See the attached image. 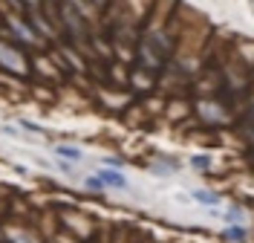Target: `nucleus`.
Wrapping results in <instances>:
<instances>
[{
	"mask_svg": "<svg viewBox=\"0 0 254 243\" xmlns=\"http://www.w3.org/2000/svg\"><path fill=\"white\" fill-rule=\"evenodd\" d=\"M0 70L9 76H29V58L23 47L12 41H0Z\"/></svg>",
	"mask_w": 254,
	"mask_h": 243,
	"instance_id": "1",
	"label": "nucleus"
},
{
	"mask_svg": "<svg viewBox=\"0 0 254 243\" xmlns=\"http://www.w3.org/2000/svg\"><path fill=\"white\" fill-rule=\"evenodd\" d=\"M3 20H6V26H9V32L17 35V41H23L26 47H41V38L32 29L29 17H23L20 12H3ZM9 32H3V35H9Z\"/></svg>",
	"mask_w": 254,
	"mask_h": 243,
	"instance_id": "2",
	"label": "nucleus"
},
{
	"mask_svg": "<svg viewBox=\"0 0 254 243\" xmlns=\"http://www.w3.org/2000/svg\"><path fill=\"white\" fill-rule=\"evenodd\" d=\"M95 177L104 182V188L107 191H130V179H127L125 171H119V168H98L95 171Z\"/></svg>",
	"mask_w": 254,
	"mask_h": 243,
	"instance_id": "3",
	"label": "nucleus"
},
{
	"mask_svg": "<svg viewBox=\"0 0 254 243\" xmlns=\"http://www.w3.org/2000/svg\"><path fill=\"white\" fill-rule=\"evenodd\" d=\"M188 194H190V200L199 203L202 209H222V206H225L222 194L220 191H211V188H190Z\"/></svg>",
	"mask_w": 254,
	"mask_h": 243,
	"instance_id": "4",
	"label": "nucleus"
},
{
	"mask_svg": "<svg viewBox=\"0 0 254 243\" xmlns=\"http://www.w3.org/2000/svg\"><path fill=\"white\" fill-rule=\"evenodd\" d=\"M196 107H199V116H202L205 125H222V122H228V113L222 110V104H217V101H199Z\"/></svg>",
	"mask_w": 254,
	"mask_h": 243,
	"instance_id": "5",
	"label": "nucleus"
},
{
	"mask_svg": "<svg viewBox=\"0 0 254 243\" xmlns=\"http://www.w3.org/2000/svg\"><path fill=\"white\" fill-rule=\"evenodd\" d=\"M222 223L225 226H249V211L240 203H225L222 206Z\"/></svg>",
	"mask_w": 254,
	"mask_h": 243,
	"instance_id": "6",
	"label": "nucleus"
},
{
	"mask_svg": "<svg viewBox=\"0 0 254 243\" xmlns=\"http://www.w3.org/2000/svg\"><path fill=\"white\" fill-rule=\"evenodd\" d=\"M52 154H55L58 160L72 162V165H81V162L87 160V157H84V148H78V145H69V142H58V145L52 148Z\"/></svg>",
	"mask_w": 254,
	"mask_h": 243,
	"instance_id": "7",
	"label": "nucleus"
},
{
	"mask_svg": "<svg viewBox=\"0 0 254 243\" xmlns=\"http://www.w3.org/2000/svg\"><path fill=\"white\" fill-rule=\"evenodd\" d=\"M150 171L156 174V177H171L179 171V160H171V157H156V160L150 162Z\"/></svg>",
	"mask_w": 254,
	"mask_h": 243,
	"instance_id": "8",
	"label": "nucleus"
},
{
	"mask_svg": "<svg viewBox=\"0 0 254 243\" xmlns=\"http://www.w3.org/2000/svg\"><path fill=\"white\" fill-rule=\"evenodd\" d=\"M220 238L225 243H249L252 232H249V226H222Z\"/></svg>",
	"mask_w": 254,
	"mask_h": 243,
	"instance_id": "9",
	"label": "nucleus"
},
{
	"mask_svg": "<svg viewBox=\"0 0 254 243\" xmlns=\"http://www.w3.org/2000/svg\"><path fill=\"white\" fill-rule=\"evenodd\" d=\"M29 23L32 29L38 32V38H44V35H49V38H55V32H52V26H49V20L41 12H29Z\"/></svg>",
	"mask_w": 254,
	"mask_h": 243,
	"instance_id": "10",
	"label": "nucleus"
},
{
	"mask_svg": "<svg viewBox=\"0 0 254 243\" xmlns=\"http://www.w3.org/2000/svg\"><path fill=\"white\" fill-rule=\"evenodd\" d=\"M211 154H193V157H188V165L193 168V171H199V174H208L211 171Z\"/></svg>",
	"mask_w": 254,
	"mask_h": 243,
	"instance_id": "11",
	"label": "nucleus"
},
{
	"mask_svg": "<svg viewBox=\"0 0 254 243\" xmlns=\"http://www.w3.org/2000/svg\"><path fill=\"white\" fill-rule=\"evenodd\" d=\"M9 243H41V238L32 229H23V232L20 229H12L9 232Z\"/></svg>",
	"mask_w": 254,
	"mask_h": 243,
	"instance_id": "12",
	"label": "nucleus"
},
{
	"mask_svg": "<svg viewBox=\"0 0 254 243\" xmlns=\"http://www.w3.org/2000/svg\"><path fill=\"white\" fill-rule=\"evenodd\" d=\"M84 188L90 191V194H104L107 188H104V182L95 177V174H90V177H84Z\"/></svg>",
	"mask_w": 254,
	"mask_h": 243,
	"instance_id": "13",
	"label": "nucleus"
},
{
	"mask_svg": "<svg viewBox=\"0 0 254 243\" xmlns=\"http://www.w3.org/2000/svg\"><path fill=\"white\" fill-rule=\"evenodd\" d=\"M101 165H104V168H119V171H125L127 162L122 160V157H104V160H101Z\"/></svg>",
	"mask_w": 254,
	"mask_h": 243,
	"instance_id": "14",
	"label": "nucleus"
},
{
	"mask_svg": "<svg viewBox=\"0 0 254 243\" xmlns=\"http://www.w3.org/2000/svg\"><path fill=\"white\" fill-rule=\"evenodd\" d=\"M55 165H58V171H61V174H66V177H75V165H72V162L58 160V157H55Z\"/></svg>",
	"mask_w": 254,
	"mask_h": 243,
	"instance_id": "15",
	"label": "nucleus"
},
{
	"mask_svg": "<svg viewBox=\"0 0 254 243\" xmlns=\"http://www.w3.org/2000/svg\"><path fill=\"white\" fill-rule=\"evenodd\" d=\"M17 125H20L23 130H32V133H44V128H41V125H35V122H29V119H20Z\"/></svg>",
	"mask_w": 254,
	"mask_h": 243,
	"instance_id": "16",
	"label": "nucleus"
},
{
	"mask_svg": "<svg viewBox=\"0 0 254 243\" xmlns=\"http://www.w3.org/2000/svg\"><path fill=\"white\" fill-rule=\"evenodd\" d=\"M0 130H3L6 136H12V139H17V136H20V133H17V130L12 128V125H0Z\"/></svg>",
	"mask_w": 254,
	"mask_h": 243,
	"instance_id": "17",
	"label": "nucleus"
},
{
	"mask_svg": "<svg viewBox=\"0 0 254 243\" xmlns=\"http://www.w3.org/2000/svg\"><path fill=\"white\" fill-rule=\"evenodd\" d=\"M3 241H6V235H3V232H0V243H3Z\"/></svg>",
	"mask_w": 254,
	"mask_h": 243,
	"instance_id": "18",
	"label": "nucleus"
},
{
	"mask_svg": "<svg viewBox=\"0 0 254 243\" xmlns=\"http://www.w3.org/2000/svg\"><path fill=\"white\" fill-rule=\"evenodd\" d=\"M252 119H254V98H252Z\"/></svg>",
	"mask_w": 254,
	"mask_h": 243,
	"instance_id": "19",
	"label": "nucleus"
},
{
	"mask_svg": "<svg viewBox=\"0 0 254 243\" xmlns=\"http://www.w3.org/2000/svg\"><path fill=\"white\" fill-rule=\"evenodd\" d=\"M249 6H252V12H254V0H249Z\"/></svg>",
	"mask_w": 254,
	"mask_h": 243,
	"instance_id": "20",
	"label": "nucleus"
}]
</instances>
